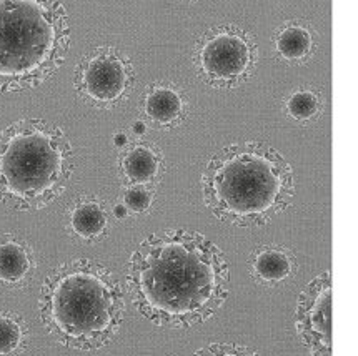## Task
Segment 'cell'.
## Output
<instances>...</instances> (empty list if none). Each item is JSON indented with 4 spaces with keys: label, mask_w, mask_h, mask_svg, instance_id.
I'll return each instance as SVG.
<instances>
[{
    "label": "cell",
    "mask_w": 358,
    "mask_h": 356,
    "mask_svg": "<svg viewBox=\"0 0 358 356\" xmlns=\"http://www.w3.org/2000/svg\"><path fill=\"white\" fill-rule=\"evenodd\" d=\"M135 310L165 328L205 323L224 306L230 270L224 251L199 232L170 228L138 243L127 263Z\"/></svg>",
    "instance_id": "6da1fadb"
},
{
    "label": "cell",
    "mask_w": 358,
    "mask_h": 356,
    "mask_svg": "<svg viewBox=\"0 0 358 356\" xmlns=\"http://www.w3.org/2000/svg\"><path fill=\"white\" fill-rule=\"evenodd\" d=\"M202 197L205 207L224 223L264 227L294 202V170L267 143H230L205 165Z\"/></svg>",
    "instance_id": "7a4b0ae2"
},
{
    "label": "cell",
    "mask_w": 358,
    "mask_h": 356,
    "mask_svg": "<svg viewBox=\"0 0 358 356\" xmlns=\"http://www.w3.org/2000/svg\"><path fill=\"white\" fill-rule=\"evenodd\" d=\"M38 315L49 335L67 348L99 350L117 336L124 323V290L106 265L71 260L43 280Z\"/></svg>",
    "instance_id": "3957f363"
},
{
    "label": "cell",
    "mask_w": 358,
    "mask_h": 356,
    "mask_svg": "<svg viewBox=\"0 0 358 356\" xmlns=\"http://www.w3.org/2000/svg\"><path fill=\"white\" fill-rule=\"evenodd\" d=\"M76 154L65 132L43 119L15 120L0 130V203L37 212L67 190Z\"/></svg>",
    "instance_id": "277c9868"
},
{
    "label": "cell",
    "mask_w": 358,
    "mask_h": 356,
    "mask_svg": "<svg viewBox=\"0 0 358 356\" xmlns=\"http://www.w3.org/2000/svg\"><path fill=\"white\" fill-rule=\"evenodd\" d=\"M69 49L71 24L59 0H0V92L41 87Z\"/></svg>",
    "instance_id": "5b68a950"
},
{
    "label": "cell",
    "mask_w": 358,
    "mask_h": 356,
    "mask_svg": "<svg viewBox=\"0 0 358 356\" xmlns=\"http://www.w3.org/2000/svg\"><path fill=\"white\" fill-rule=\"evenodd\" d=\"M192 60L203 84L230 90L245 84L255 72L257 45L245 30L222 25L200 38Z\"/></svg>",
    "instance_id": "8992f818"
},
{
    "label": "cell",
    "mask_w": 358,
    "mask_h": 356,
    "mask_svg": "<svg viewBox=\"0 0 358 356\" xmlns=\"http://www.w3.org/2000/svg\"><path fill=\"white\" fill-rule=\"evenodd\" d=\"M135 68L124 52L100 45L87 52L73 71V89L87 105L99 110L120 107L135 89Z\"/></svg>",
    "instance_id": "52a82bcc"
},
{
    "label": "cell",
    "mask_w": 358,
    "mask_h": 356,
    "mask_svg": "<svg viewBox=\"0 0 358 356\" xmlns=\"http://www.w3.org/2000/svg\"><path fill=\"white\" fill-rule=\"evenodd\" d=\"M331 273L313 278L300 293L295 328L312 356H331Z\"/></svg>",
    "instance_id": "ba28073f"
},
{
    "label": "cell",
    "mask_w": 358,
    "mask_h": 356,
    "mask_svg": "<svg viewBox=\"0 0 358 356\" xmlns=\"http://www.w3.org/2000/svg\"><path fill=\"white\" fill-rule=\"evenodd\" d=\"M37 272L32 246L24 238L3 233L0 235V286L24 288Z\"/></svg>",
    "instance_id": "9c48e42d"
},
{
    "label": "cell",
    "mask_w": 358,
    "mask_h": 356,
    "mask_svg": "<svg viewBox=\"0 0 358 356\" xmlns=\"http://www.w3.org/2000/svg\"><path fill=\"white\" fill-rule=\"evenodd\" d=\"M67 230L77 240L99 243L108 235L110 216L102 200L92 195H82L69 207Z\"/></svg>",
    "instance_id": "30bf717a"
},
{
    "label": "cell",
    "mask_w": 358,
    "mask_h": 356,
    "mask_svg": "<svg viewBox=\"0 0 358 356\" xmlns=\"http://www.w3.org/2000/svg\"><path fill=\"white\" fill-rule=\"evenodd\" d=\"M119 170L127 185L150 186L164 173V155L154 143L135 142L122 151Z\"/></svg>",
    "instance_id": "8fae6325"
},
{
    "label": "cell",
    "mask_w": 358,
    "mask_h": 356,
    "mask_svg": "<svg viewBox=\"0 0 358 356\" xmlns=\"http://www.w3.org/2000/svg\"><path fill=\"white\" fill-rule=\"evenodd\" d=\"M142 112L155 127L172 130L185 120L187 100L176 87L154 84L143 94Z\"/></svg>",
    "instance_id": "7c38bea8"
},
{
    "label": "cell",
    "mask_w": 358,
    "mask_h": 356,
    "mask_svg": "<svg viewBox=\"0 0 358 356\" xmlns=\"http://www.w3.org/2000/svg\"><path fill=\"white\" fill-rule=\"evenodd\" d=\"M248 268L253 280L262 285H280L296 273V260L282 246H260L250 255Z\"/></svg>",
    "instance_id": "4fadbf2b"
},
{
    "label": "cell",
    "mask_w": 358,
    "mask_h": 356,
    "mask_svg": "<svg viewBox=\"0 0 358 356\" xmlns=\"http://www.w3.org/2000/svg\"><path fill=\"white\" fill-rule=\"evenodd\" d=\"M273 50L285 64L300 65L308 62L315 54L317 45L313 34L300 24H287L275 34Z\"/></svg>",
    "instance_id": "5bb4252c"
},
{
    "label": "cell",
    "mask_w": 358,
    "mask_h": 356,
    "mask_svg": "<svg viewBox=\"0 0 358 356\" xmlns=\"http://www.w3.org/2000/svg\"><path fill=\"white\" fill-rule=\"evenodd\" d=\"M29 327L24 316L0 311V356H19L27 348Z\"/></svg>",
    "instance_id": "9a60e30c"
},
{
    "label": "cell",
    "mask_w": 358,
    "mask_h": 356,
    "mask_svg": "<svg viewBox=\"0 0 358 356\" xmlns=\"http://www.w3.org/2000/svg\"><path fill=\"white\" fill-rule=\"evenodd\" d=\"M287 115L292 120L307 124V121L315 120L322 112V98L320 95L310 89H299L285 102Z\"/></svg>",
    "instance_id": "2e32d148"
},
{
    "label": "cell",
    "mask_w": 358,
    "mask_h": 356,
    "mask_svg": "<svg viewBox=\"0 0 358 356\" xmlns=\"http://www.w3.org/2000/svg\"><path fill=\"white\" fill-rule=\"evenodd\" d=\"M122 203L134 215L147 214L154 203V192L145 185H127L122 193Z\"/></svg>",
    "instance_id": "e0dca14e"
},
{
    "label": "cell",
    "mask_w": 358,
    "mask_h": 356,
    "mask_svg": "<svg viewBox=\"0 0 358 356\" xmlns=\"http://www.w3.org/2000/svg\"><path fill=\"white\" fill-rule=\"evenodd\" d=\"M192 356H260L257 351L248 346L237 345V343H212L195 351Z\"/></svg>",
    "instance_id": "ac0fdd59"
},
{
    "label": "cell",
    "mask_w": 358,
    "mask_h": 356,
    "mask_svg": "<svg viewBox=\"0 0 358 356\" xmlns=\"http://www.w3.org/2000/svg\"><path fill=\"white\" fill-rule=\"evenodd\" d=\"M112 215L115 216V220H125L127 216L130 215V212L127 210V207L124 205V203H115L112 208Z\"/></svg>",
    "instance_id": "d6986e66"
},
{
    "label": "cell",
    "mask_w": 358,
    "mask_h": 356,
    "mask_svg": "<svg viewBox=\"0 0 358 356\" xmlns=\"http://www.w3.org/2000/svg\"><path fill=\"white\" fill-rule=\"evenodd\" d=\"M113 145H115L117 149L124 150L125 147L130 145L129 135H127V133H124V132H117L115 135H113Z\"/></svg>",
    "instance_id": "ffe728a7"
},
{
    "label": "cell",
    "mask_w": 358,
    "mask_h": 356,
    "mask_svg": "<svg viewBox=\"0 0 358 356\" xmlns=\"http://www.w3.org/2000/svg\"><path fill=\"white\" fill-rule=\"evenodd\" d=\"M145 132H147L145 121H142V120L134 121V125H132V133H135V135H137V137H142V135H145Z\"/></svg>",
    "instance_id": "44dd1931"
}]
</instances>
